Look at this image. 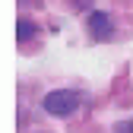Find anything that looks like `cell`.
Listing matches in <instances>:
<instances>
[{
	"label": "cell",
	"instance_id": "6da1fadb",
	"mask_svg": "<svg viewBox=\"0 0 133 133\" xmlns=\"http://www.w3.org/2000/svg\"><path fill=\"white\" fill-rule=\"evenodd\" d=\"M79 92H73V89H57V92H48L44 95V111L48 114H54V117H70V114L79 108Z\"/></svg>",
	"mask_w": 133,
	"mask_h": 133
},
{
	"label": "cell",
	"instance_id": "7a4b0ae2",
	"mask_svg": "<svg viewBox=\"0 0 133 133\" xmlns=\"http://www.w3.org/2000/svg\"><path fill=\"white\" fill-rule=\"evenodd\" d=\"M89 32L98 38V41H108L111 32H114V22L108 13H89Z\"/></svg>",
	"mask_w": 133,
	"mask_h": 133
},
{
	"label": "cell",
	"instance_id": "3957f363",
	"mask_svg": "<svg viewBox=\"0 0 133 133\" xmlns=\"http://www.w3.org/2000/svg\"><path fill=\"white\" fill-rule=\"evenodd\" d=\"M16 35H19V41H29V35H35V25H32L29 19H19V25H16Z\"/></svg>",
	"mask_w": 133,
	"mask_h": 133
},
{
	"label": "cell",
	"instance_id": "277c9868",
	"mask_svg": "<svg viewBox=\"0 0 133 133\" xmlns=\"http://www.w3.org/2000/svg\"><path fill=\"white\" fill-rule=\"evenodd\" d=\"M114 130H117V133H133V121H121Z\"/></svg>",
	"mask_w": 133,
	"mask_h": 133
}]
</instances>
